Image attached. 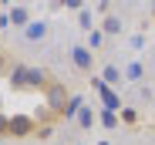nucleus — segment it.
Instances as JSON below:
<instances>
[{
  "instance_id": "4",
  "label": "nucleus",
  "mask_w": 155,
  "mask_h": 145,
  "mask_svg": "<svg viewBox=\"0 0 155 145\" xmlns=\"http://www.w3.org/2000/svg\"><path fill=\"white\" fill-rule=\"evenodd\" d=\"M78 122L88 128V125H91V111H88V108H78Z\"/></svg>"
},
{
  "instance_id": "1",
  "label": "nucleus",
  "mask_w": 155,
  "mask_h": 145,
  "mask_svg": "<svg viewBox=\"0 0 155 145\" xmlns=\"http://www.w3.org/2000/svg\"><path fill=\"white\" fill-rule=\"evenodd\" d=\"M47 101H51V108H54V111H64V101H68V91H64L61 84H51V88H47Z\"/></svg>"
},
{
  "instance_id": "2",
  "label": "nucleus",
  "mask_w": 155,
  "mask_h": 145,
  "mask_svg": "<svg viewBox=\"0 0 155 145\" xmlns=\"http://www.w3.org/2000/svg\"><path fill=\"white\" fill-rule=\"evenodd\" d=\"M31 132H34V122H31V118H10V132H7V135L24 138V135H31Z\"/></svg>"
},
{
  "instance_id": "3",
  "label": "nucleus",
  "mask_w": 155,
  "mask_h": 145,
  "mask_svg": "<svg viewBox=\"0 0 155 145\" xmlns=\"http://www.w3.org/2000/svg\"><path fill=\"white\" fill-rule=\"evenodd\" d=\"M74 64H78V68H84V71L91 68V54L84 51V47H78V51H74Z\"/></svg>"
}]
</instances>
